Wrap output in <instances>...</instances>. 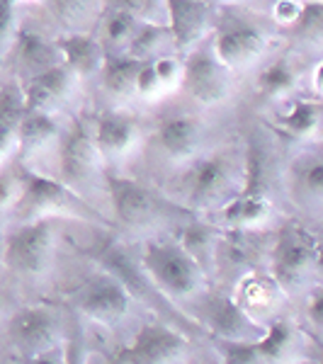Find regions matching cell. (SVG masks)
<instances>
[{"label":"cell","instance_id":"47","mask_svg":"<svg viewBox=\"0 0 323 364\" xmlns=\"http://www.w3.org/2000/svg\"><path fill=\"white\" fill-rule=\"evenodd\" d=\"M311 90H314V97L321 95V63H316L311 70Z\"/></svg>","mask_w":323,"mask_h":364},{"label":"cell","instance_id":"6","mask_svg":"<svg viewBox=\"0 0 323 364\" xmlns=\"http://www.w3.org/2000/svg\"><path fill=\"white\" fill-rule=\"evenodd\" d=\"M56 158L61 182L78 192L80 197L83 192L105 185V161L83 119H73L61 132L56 144Z\"/></svg>","mask_w":323,"mask_h":364},{"label":"cell","instance_id":"32","mask_svg":"<svg viewBox=\"0 0 323 364\" xmlns=\"http://www.w3.org/2000/svg\"><path fill=\"white\" fill-rule=\"evenodd\" d=\"M141 63H144V61L132 58L129 54L105 56V63H102V68H100V73H97L100 78H102V87L115 97H132Z\"/></svg>","mask_w":323,"mask_h":364},{"label":"cell","instance_id":"39","mask_svg":"<svg viewBox=\"0 0 323 364\" xmlns=\"http://www.w3.org/2000/svg\"><path fill=\"white\" fill-rule=\"evenodd\" d=\"M154 70L161 80L163 90L170 92L175 87H180L183 83V58L175 56V54H168V56H161V58H154Z\"/></svg>","mask_w":323,"mask_h":364},{"label":"cell","instance_id":"16","mask_svg":"<svg viewBox=\"0 0 323 364\" xmlns=\"http://www.w3.org/2000/svg\"><path fill=\"white\" fill-rule=\"evenodd\" d=\"M287 190L292 202L311 216L323 207V163L316 151H302L287 168Z\"/></svg>","mask_w":323,"mask_h":364},{"label":"cell","instance_id":"34","mask_svg":"<svg viewBox=\"0 0 323 364\" xmlns=\"http://www.w3.org/2000/svg\"><path fill=\"white\" fill-rule=\"evenodd\" d=\"M32 78L37 80L44 90H49L61 105L68 102V100L75 95V87H78V80H80L66 63H56V66L46 68L44 73H39V75H32Z\"/></svg>","mask_w":323,"mask_h":364},{"label":"cell","instance_id":"44","mask_svg":"<svg viewBox=\"0 0 323 364\" xmlns=\"http://www.w3.org/2000/svg\"><path fill=\"white\" fill-rule=\"evenodd\" d=\"M27 364H68V352L61 345H54V348L39 352V355L27 357Z\"/></svg>","mask_w":323,"mask_h":364},{"label":"cell","instance_id":"15","mask_svg":"<svg viewBox=\"0 0 323 364\" xmlns=\"http://www.w3.org/2000/svg\"><path fill=\"white\" fill-rule=\"evenodd\" d=\"M258 233H260L258 228H226V231H221L214 255V272L231 269V272H236V279H240L245 272L258 269L263 260V248H265V240Z\"/></svg>","mask_w":323,"mask_h":364},{"label":"cell","instance_id":"30","mask_svg":"<svg viewBox=\"0 0 323 364\" xmlns=\"http://www.w3.org/2000/svg\"><path fill=\"white\" fill-rule=\"evenodd\" d=\"M216 243H219V228L204 224V221H197V219L190 221V224L183 228V236H180V245L185 248V252L207 274L214 272Z\"/></svg>","mask_w":323,"mask_h":364},{"label":"cell","instance_id":"33","mask_svg":"<svg viewBox=\"0 0 323 364\" xmlns=\"http://www.w3.org/2000/svg\"><path fill=\"white\" fill-rule=\"evenodd\" d=\"M173 46V34L168 25H158V22H141L137 34H134L132 44H129L127 54L139 61H154V58L168 56V49Z\"/></svg>","mask_w":323,"mask_h":364},{"label":"cell","instance_id":"22","mask_svg":"<svg viewBox=\"0 0 323 364\" xmlns=\"http://www.w3.org/2000/svg\"><path fill=\"white\" fill-rule=\"evenodd\" d=\"M245 180L243 190L245 195H258L272 199L275 185H277V158L263 139H250L243 154Z\"/></svg>","mask_w":323,"mask_h":364},{"label":"cell","instance_id":"46","mask_svg":"<svg viewBox=\"0 0 323 364\" xmlns=\"http://www.w3.org/2000/svg\"><path fill=\"white\" fill-rule=\"evenodd\" d=\"M309 318H311V326L319 331L321 328V318H323V301H321V289H311V299H309Z\"/></svg>","mask_w":323,"mask_h":364},{"label":"cell","instance_id":"12","mask_svg":"<svg viewBox=\"0 0 323 364\" xmlns=\"http://www.w3.org/2000/svg\"><path fill=\"white\" fill-rule=\"evenodd\" d=\"M204 144V127L197 117L173 114L163 117L154 132L156 151L168 163H192Z\"/></svg>","mask_w":323,"mask_h":364},{"label":"cell","instance_id":"42","mask_svg":"<svg viewBox=\"0 0 323 364\" xmlns=\"http://www.w3.org/2000/svg\"><path fill=\"white\" fill-rule=\"evenodd\" d=\"M20 190H22V182H20L17 168L3 170V173H0V216L13 211L17 197H20Z\"/></svg>","mask_w":323,"mask_h":364},{"label":"cell","instance_id":"7","mask_svg":"<svg viewBox=\"0 0 323 364\" xmlns=\"http://www.w3.org/2000/svg\"><path fill=\"white\" fill-rule=\"evenodd\" d=\"M56 219L25 221L5 236L3 260L20 277H42L54 260Z\"/></svg>","mask_w":323,"mask_h":364},{"label":"cell","instance_id":"14","mask_svg":"<svg viewBox=\"0 0 323 364\" xmlns=\"http://www.w3.org/2000/svg\"><path fill=\"white\" fill-rule=\"evenodd\" d=\"M58 336H61V326L51 309L27 306L17 311L10 321V338L25 357L54 348L58 345Z\"/></svg>","mask_w":323,"mask_h":364},{"label":"cell","instance_id":"37","mask_svg":"<svg viewBox=\"0 0 323 364\" xmlns=\"http://www.w3.org/2000/svg\"><path fill=\"white\" fill-rule=\"evenodd\" d=\"M25 112L22 83H8L0 87V129H17Z\"/></svg>","mask_w":323,"mask_h":364},{"label":"cell","instance_id":"5","mask_svg":"<svg viewBox=\"0 0 323 364\" xmlns=\"http://www.w3.org/2000/svg\"><path fill=\"white\" fill-rule=\"evenodd\" d=\"M270 46V32L253 17L226 8L214 22L211 49L216 58L231 70L250 68L265 56Z\"/></svg>","mask_w":323,"mask_h":364},{"label":"cell","instance_id":"49","mask_svg":"<svg viewBox=\"0 0 323 364\" xmlns=\"http://www.w3.org/2000/svg\"><path fill=\"white\" fill-rule=\"evenodd\" d=\"M20 3H37V0H13V5H20Z\"/></svg>","mask_w":323,"mask_h":364},{"label":"cell","instance_id":"11","mask_svg":"<svg viewBox=\"0 0 323 364\" xmlns=\"http://www.w3.org/2000/svg\"><path fill=\"white\" fill-rule=\"evenodd\" d=\"M187 350V340L178 328L149 323L134 343L117 355L120 364H173Z\"/></svg>","mask_w":323,"mask_h":364},{"label":"cell","instance_id":"45","mask_svg":"<svg viewBox=\"0 0 323 364\" xmlns=\"http://www.w3.org/2000/svg\"><path fill=\"white\" fill-rule=\"evenodd\" d=\"M13 154H17L15 129H0V166H3Z\"/></svg>","mask_w":323,"mask_h":364},{"label":"cell","instance_id":"9","mask_svg":"<svg viewBox=\"0 0 323 364\" xmlns=\"http://www.w3.org/2000/svg\"><path fill=\"white\" fill-rule=\"evenodd\" d=\"M233 83V70L224 66L216 58L211 42H199L195 49H190L183 58V85L197 102L219 105L228 97Z\"/></svg>","mask_w":323,"mask_h":364},{"label":"cell","instance_id":"1","mask_svg":"<svg viewBox=\"0 0 323 364\" xmlns=\"http://www.w3.org/2000/svg\"><path fill=\"white\" fill-rule=\"evenodd\" d=\"M243 154L236 149L197 156L185 178V209L190 214H214L243 190Z\"/></svg>","mask_w":323,"mask_h":364},{"label":"cell","instance_id":"41","mask_svg":"<svg viewBox=\"0 0 323 364\" xmlns=\"http://www.w3.org/2000/svg\"><path fill=\"white\" fill-rule=\"evenodd\" d=\"M134 95L144 97V100H158L161 95H166L163 90L161 80H158L156 70H154V63L151 61H144L137 73V83H134Z\"/></svg>","mask_w":323,"mask_h":364},{"label":"cell","instance_id":"21","mask_svg":"<svg viewBox=\"0 0 323 364\" xmlns=\"http://www.w3.org/2000/svg\"><path fill=\"white\" fill-rule=\"evenodd\" d=\"M265 364H299L307 357V338L295 323L275 318L258 338Z\"/></svg>","mask_w":323,"mask_h":364},{"label":"cell","instance_id":"27","mask_svg":"<svg viewBox=\"0 0 323 364\" xmlns=\"http://www.w3.org/2000/svg\"><path fill=\"white\" fill-rule=\"evenodd\" d=\"M141 25L134 15L125 13V10L117 8H102L100 15V37L97 42L102 46L105 56H120L127 54L129 44H132L134 34Z\"/></svg>","mask_w":323,"mask_h":364},{"label":"cell","instance_id":"2","mask_svg":"<svg viewBox=\"0 0 323 364\" xmlns=\"http://www.w3.org/2000/svg\"><path fill=\"white\" fill-rule=\"evenodd\" d=\"M17 173H20L22 190L13 211H10V216L20 221V224L37 221V219L70 216V219L95 221L100 226H107V221L97 214V209L85 197H80L75 190L63 185L61 180L46 178V175L37 173L34 168L22 166V163L17 166Z\"/></svg>","mask_w":323,"mask_h":364},{"label":"cell","instance_id":"29","mask_svg":"<svg viewBox=\"0 0 323 364\" xmlns=\"http://www.w3.org/2000/svg\"><path fill=\"white\" fill-rule=\"evenodd\" d=\"M258 95L263 100H285L299 87V70L295 61L287 56L275 58L258 75Z\"/></svg>","mask_w":323,"mask_h":364},{"label":"cell","instance_id":"23","mask_svg":"<svg viewBox=\"0 0 323 364\" xmlns=\"http://www.w3.org/2000/svg\"><path fill=\"white\" fill-rule=\"evenodd\" d=\"M270 216H272V199L238 192L224 207L214 211L211 226L221 228V231H226V228H260L263 224H268Z\"/></svg>","mask_w":323,"mask_h":364},{"label":"cell","instance_id":"13","mask_svg":"<svg viewBox=\"0 0 323 364\" xmlns=\"http://www.w3.org/2000/svg\"><path fill=\"white\" fill-rule=\"evenodd\" d=\"M166 15L175 51L187 54L207 37L214 20V5L209 0H166Z\"/></svg>","mask_w":323,"mask_h":364},{"label":"cell","instance_id":"10","mask_svg":"<svg viewBox=\"0 0 323 364\" xmlns=\"http://www.w3.org/2000/svg\"><path fill=\"white\" fill-rule=\"evenodd\" d=\"M92 260L97 262L110 277H115L129 291V296H137L139 301L149 304L158 311H173L170 301L154 287L149 274L144 272L137 257L129 255V250L120 240H102L97 248H92Z\"/></svg>","mask_w":323,"mask_h":364},{"label":"cell","instance_id":"20","mask_svg":"<svg viewBox=\"0 0 323 364\" xmlns=\"http://www.w3.org/2000/svg\"><path fill=\"white\" fill-rule=\"evenodd\" d=\"M282 299H285V291H282V287L272 279L270 272L253 269V272H245L243 277L236 279V296H233V301L258 323L265 316L275 314Z\"/></svg>","mask_w":323,"mask_h":364},{"label":"cell","instance_id":"17","mask_svg":"<svg viewBox=\"0 0 323 364\" xmlns=\"http://www.w3.org/2000/svg\"><path fill=\"white\" fill-rule=\"evenodd\" d=\"M92 139H95V146L105 163H120L139 144V119L125 112H102L97 117Z\"/></svg>","mask_w":323,"mask_h":364},{"label":"cell","instance_id":"3","mask_svg":"<svg viewBox=\"0 0 323 364\" xmlns=\"http://www.w3.org/2000/svg\"><path fill=\"white\" fill-rule=\"evenodd\" d=\"M144 272L166 299H197L209 287V274L175 240H151L139 257Z\"/></svg>","mask_w":323,"mask_h":364},{"label":"cell","instance_id":"19","mask_svg":"<svg viewBox=\"0 0 323 364\" xmlns=\"http://www.w3.org/2000/svg\"><path fill=\"white\" fill-rule=\"evenodd\" d=\"M204 326L221 340H258L265 333V326L250 318L233 299L216 296L207 301V318Z\"/></svg>","mask_w":323,"mask_h":364},{"label":"cell","instance_id":"38","mask_svg":"<svg viewBox=\"0 0 323 364\" xmlns=\"http://www.w3.org/2000/svg\"><path fill=\"white\" fill-rule=\"evenodd\" d=\"M224 364H265L258 348V340H221L214 338Z\"/></svg>","mask_w":323,"mask_h":364},{"label":"cell","instance_id":"8","mask_svg":"<svg viewBox=\"0 0 323 364\" xmlns=\"http://www.w3.org/2000/svg\"><path fill=\"white\" fill-rule=\"evenodd\" d=\"M105 190L120 224L127 228H154L166 219L168 209H173V204L158 197L154 190L122 175L105 173Z\"/></svg>","mask_w":323,"mask_h":364},{"label":"cell","instance_id":"31","mask_svg":"<svg viewBox=\"0 0 323 364\" xmlns=\"http://www.w3.org/2000/svg\"><path fill=\"white\" fill-rule=\"evenodd\" d=\"M46 5L66 32H90L102 15V0H46Z\"/></svg>","mask_w":323,"mask_h":364},{"label":"cell","instance_id":"36","mask_svg":"<svg viewBox=\"0 0 323 364\" xmlns=\"http://www.w3.org/2000/svg\"><path fill=\"white\" fill-rule=\"evenodd\" d=\"M102 8H117L134 15L141 22H158L166 25V0H102Z\"/></svg>","mask_w":323,"mask_h":364},{"label":"cell","instance_id":"26","mask_svg":"<svg viewBox=\"0 0 323 364\" xmlns=\"http://www.w3.org/2000/svg\"><path fill=\"white\" fill-rule=\"evenodd\" d=\"M13 51L17 58V68H20V73L25 78H32V75L44 73L46 68L56 66V63H63L61 54L56 49V42L46 39L39 32H29V29L17 32Z\"/></svg>","mask_w":323,"mask_h":364},{"label":"cell","instance_id":"25","mask_svg":"<svg viewBox=\"0 0 323 364\" xmlns=\"http://www.w3.org/2000/svg\"><path fill=\"white\" fill-rule=\"evenodd\" d=\"M17 136V156H20L22 166L34 161L39 154H44L49 146L58 144L61 129H58L54 114L42 112H25L20 124L15 129Z\"/></svg>","mask_w":323,"mask_h":364},{"label":"cell","instance_id":"35","mask_svg":"<svg viewBox=\"0 0 323 364\" xmlns=\"http://www.w3.org/2000/svg\"><path fill=\"white\" fill-rule=\"evenodd\" d=\"M290 32L307 44H321V39H323V3L321 0H307V3H302L299 17L295 20V25L290 27Z\"/></svg>","mask_w":323,"mask_h":364},{"label":"cell","instance_id":"51","mask_svg":"<svg viewBox=\"0 0 323 364\" xmlns=\"http://www.w3.org/2000/svg\"><path fill=\"white\" fill-rule=\"evenodd\" d=\"M302 3H307V0H302Z\"/></svg>","mask_w":323,"mask_h":364},{"label":"cell","instance_id":"40","mask_svg":"<svg viewBox=\"0 0 323 364\" xmlns=\"http://www.w3.org/2000/svg\"><path fill=\"white\" fill-rule=\"evenodd\" d=\"M17 37V15L13 0H0V61L13 51Z\"/></svg>","mask_w":323,"mask_h":364},{"label":"cell","instance_id":"18","mask_svg":"<svg viewBox=\"0 0 323 364\" xmlns=\"http://www.w3.org/2000/svg\"><path fill=\"white\" fill-rule=\"evenodd\" d=\"M132 296L125 287L120 284L115 277H102L92 282L85 289V294L80 296V311L90 321L102 323V326H117L127 316Z\"/></svg>","mask_w":323,"mask_h":364},{"label":"cell","instance_id":"24","mask_svg":"<svg viewBox=\"0 0 323 364\" xmlns=\"http://www.w3.org/2000/svg\"><path fill=\"white\" fill-rule=\"evenodd\" d=\"M56 49L61 54V61L78 78L97 75L105 63V51L92 32H66L56 39Z\"/></svg>","mask_w":323,"mask_h":364},{"label":"cell","instance_id":"50","mask_svg":"<svg viewBox=\"0 0 323 364\" xmlns=\"http://www.w3.org/2000/svg\"><path fill=\"white\" fill-rule=\"evenodd\" d=\"M110 364H120V362H117V357H115V360H112V362H110Z\"/></svg>","mask_w":323,"mask_h":364},{"label":"cell","instance_id":"28","mask_svg":"<svg viewBox=\"0 0 323 364\" xmlns=\"http://www.w3.org/2000/svg\"><path fill=\"white\" fill-rule=\"evenodd\" d=\"M277 129L295 141H311L321 132V100L302 97L290 105L285 114L277 119Z\"/></svg>","mask_w":323,"mask_h":364},{"label":"cell","instance_id":"48","mask_svg":"<svg viewBox=\"0 0 323 364\" xmlns=\"http://www.w3.org/2000/svg\"><path fill=\"white\" fill-rule=\"evenodd\" d=\"M211 5H233V3H238V0H209Z\"/></svg>","mask_w":323,"mask_h":364},{"label":"cell","instance_id":"4","mask_svg":"<svg viewBox=\"0 0 323 364\" xmlns=\"http://www.w3.org/2000/svg\"><path fill=\"white\" fill-rule=\"evenodd\" d=\"M321 269L319 238L299 221H287L270 248V274L282 291H302L316 279Z\"/></svg>","mask_w":323,"mask_h":364},{"label":"cell","instance_id":"43","mask_svg":"<svg viewBox=\"0 0 323 364\" xmlns=\"http://www.w3.org/2000/svg\"><path fill=\"white\" fill-rule=\"evenodd\" d=\"M299 10H302V0H275L272 20L277 22V25L290 29L299 17Z\"/></svg>","mask_w":323,"mask_h":364}]
</instances>
